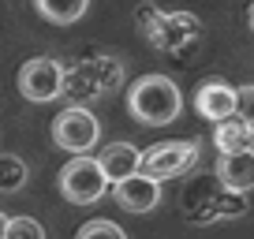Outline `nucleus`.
Masks as SVG:
<instances>
[{
    "label": "nucleus",
    "mask_w": 254,
    "mask_h": 239,
    "mask_svg": "<svg viewBox=\"0 0 254 239\" xmlns=\"http://www.w3.org/2000/svg\"><path fill=\"white\" fill-rule=\"evenodd\" d=\"M127 109L146 127H165V123H172L180 116L183 94L168 75H142L127 90Z\"/></svg>",
    "instance_id": "obj_1"
},
{
    "label": "nucleus",
    "mask_w": 254,
    "mask_h": 239,
    "mask_svg": "<svg viewBox=\"0 0 254 239\" xmlns=\"http://www.w3.org/2000/svg\"><path fill=\"white\" fill-rule=\"evenodd\" d=\"M105 191H109V179H105L97 157L75 153V157L60 168V194L71 202V206H90V202H97Z\"/></svg>",
    "instance_id": "obj_2"
},
{
    "label": "nucleus",
    "mask_w": 254,
    "mask_h": 239,
    "mask_svg": "<svg viewBox=\"0 0 254 239\" xmlns=\"http://www.w3.org/2000/svg\"><path fill=\"white\" fill-rule=\"evenodd\" d=\"M194 161H198V142L172 138V142H153L146 153H138V172L153 179H172V176H183Z\"/></svg>",
    "instance_id": "obj_3"
},
{
    "label": "nucleus",
    "mask_w": 254,
    "mask_h": 239,
    "mask_svg": "<svg viewBox=\"0 0 254 239\" xmlns=\"http://www.w3.org/2000/svg\"><path fill=\"white\" fill-rule=\"evenodd\" d=\"M101 127H97V116L82 105H67L60 116L53 120V142L67 153H86L97 146Z\"/></svg>",
    "instance_id": "obj_4"
},
{
    "label": "nucleus",
    "mask_w": 254,
    "mask_h": 239,
    "mask_svg": "<svg viewBox=\"0 0 254 239\" xmlns=\"http://www.w3.org/2000/svg\"><path fill=\"white\" fill-rule=\"evenodd\" d=\"M19 94L34 105H45L64 94V67L53 56H34L19 67Z\"/></svg>",
    "instance_id": "obj_5"
},
{
    "label": "nucleus",
    "mask_w": 254,
    "mask_h": 239,
    "mask_svg": "<svg viewBox=\"0 0 254 239\" xmlns=\"http://www.w3.org/2000/svg\"><path fill=\"white\" fill-rule=\"evenodd\" d=\"M112 198H116V206L127 209V213H150L161 202V179H153V176H146V172H131V176H124V179H116Z\"/></svg>",
    "instance_id": "obj_6"
},
{
    "label": "nucleus",
    "mask_w": 254,
    "mask_h": 239,
    "mask_svg": "<svg viewBox=\"0 0 254 239\" xmlns=\"http://www.w3.org/2000/svg\"><path fill=\"white\" fill-rule=\"evenodd\" d=\"M217 183L224 191H236V194L254 191V146L251 150L221 153V161H217Z\"/></svg>",
    "instance_id": "obj_7"
},
{
    "label": "nucleus",
    "mask_w": 254,
    "mask_h": 239,
    "mask_svg": "<svg viewBox=\"0 0 254 239\" xmlns=\"http://www.w3.org/2000/svg\"><path fill=\"white\" fill-rule=\"evenodd\" d=\"M194 112H198L202 120H228L236 116V86H228L224 79H209L198 86V94H194Z\"/></svg>",
    "instance_id": "obj_8"
},
{
    "label": "nucleus",
    "mask_w": 254,
    "mask_h": 239,
    "mask_svg": "<svg viewBox=\"0 0 254 239\" xmlns=\"http://www.w3.org/2000/svg\"><path fill=\"white\" fill-rule=\"evenodd\" d=\"M202 34V23L194 15H187V11H176V15H165L157 26V34H153V45L157 49H172V53H183L187 45H194Z\"/></svg>",
    "instance_id": "obj_9"
},
{
    "label": "nucleus",
    "mask_w": 254,
    "mask_h": 239,
    "mask_svg": "<svg viewBox=\"0 0 254 239\" xmlns=\"http://www.w3.org/2000/svg\"><path fill=\"white\" fill-rule=\"evenodd\" d=\"M97 165H101L105 179H124V176L138 172V146L131 142H109L101 153H97Z\"/></svg>",
    "instance_id": "obj_10"
},
{
    "label": "nucleus",
    "mask_w": 254,
    "mask_h": 239,
    "mask_svg": "<svg viewBox=\"0 0 254 239\" xmlns=\"http://www.w3.org/2000/svg\"><path fill=\"white\" fill-rule=\"evenodd\" d=\"M213 142L221 153L232 150H251L254 146V123L243 116H228V120H217V131H213Z\"/></svg>",
    "instance_id": "obj_11"
},
{
    "label": "nucleus",
    "mask_w": 254,
    "mask_h": 239,
    "mask_svg": "<svg viewBox=\"0 0 254 239\" xmlns=\"http://www.w3.org/2000/svg\"><path fill=\"white\" fill-rule=\"evenodd\" d=\"M34 4H38V11L49 23H60V26L79 23V19L86 15V8H90V0H34Z\"/></svg>",
    "instance_id": "obj_12"
},
{
    "label": "nucleus",
    "mask_w": 254,
    "mask_h": 239,
    "mask_svg": "<svg viewBox=\"0 0 254 239\" xmlns=\"http://www.w3.org/2000/svg\"><path fill=\"white\" fill-rule=\"evenodd\" d=\"M26 187V161L19 153H0V194H15Z\"/></svg>",
    "instance_id": "obj_13"
},
{
    "label": "nucleus",
    "mask_w": 254,
    "mask_h": 239,
    "mask_svg": "<svg viewBox=\"0 0 254 239\" xmlns=\"http://www.w3.org/2000/svg\"><path fill=\"white\" fill-rule=\"evenodd\" d=\"M4 239H45V228H41L34 217H8Z\"/></svg>",
    "instance_id": "obj_14"
},
{
    "label": "nucleus",
    "mask_w": 254,
    "mask_h": 239,
    "mask_svg": "<svg viewBox=\"0 0 254 239\" xmlns=\"http://www.w3.org/2000/svg\"><path fill=\"white\" fill-rule=\"evenodd\" d=\"M79 239H127V236H124V228H120V224L101 221V217H97V221H86V224L79 228Z\"/></svg>",
    "instance_id": "obj_15"
},
{
    "label": "nucleus",
    "mask_w": 254,
    "mask_h": 239,
    "mask_svg": "<svg viewBox=\"0 0 254 239\" xmlns=\"http://www.w3.org/2000/svg\"><path fill=\"white\" fill-rule=\"evenodd\" d=\"M236 116H243V120L254 123V82L236 86Z\"/></svg>",
    "instance_id": "obj_16"
},
{
    "label": "nucleus",
    "mask_w": 254,
    "mask_h": 239,
    "mask_svg": "<svg viewBox=\"0 0 254 239\" xmlns=\"http://www.w3.org/2000/svg\"><path fill=\"white\" fill-rule=\"evenodd\" d=\"M4 228H8V217L0 213V239H4Z\"/></svg>",
    "instance_id": "obj_17"
},
{
    "label": "nucleus",
    "mask_w": 254,
    "mask_h": 239,
    "mask_svg": "<svg viewBox=\"0 0 254 239\" xmlns=\"http://www.w3.org/2000/svg\"><path fill=\"white\" fill-rule=\"evenodd\" d=\"M247 23H251V30H254V4H251V11H247Z\"/></svg>",
    "instance_id": "obj_18"
}]
</instances>
